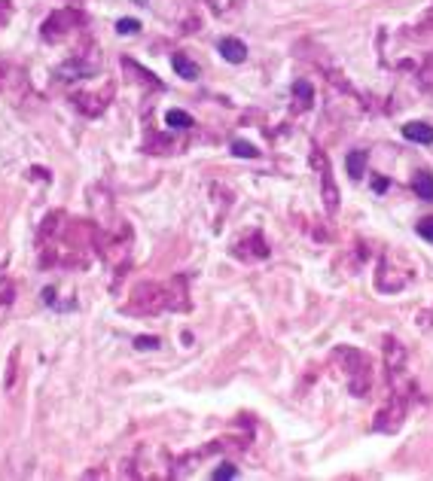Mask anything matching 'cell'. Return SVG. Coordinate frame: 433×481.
<instances>
[{
    "label": "cell",
    "mask_w": 433,
    "mask_h": 481,
    "mask_svg": "<svg viewBox=\"0 0 433 481\" xmlns=\"http://www.w3.org/2000/svg\"><path fill=\"white\" fill-rule=\"evenodd\" d=\"M217 49L229 64H241L247 58V46L241 40H235V37H223V40L217 43Z\"/></svg>",
    "instance_id": "1"
},
{
    "label": "cell",
    "mask_w": 433,
    "mask_h": 481,
    "mask_svg": "<svg viewBox=\"0 0 433 481\" xmlns=\"http://www.w3.org/2000/svg\"><path fill=\"white\" fill-rule=\"evenodd\" d=\"M403 137L415 140V144H433V128L424 122H409V125H403Z\"/></svg>",
    "instance_id": "2"
},
{
    "label": "cell",
    "mask_w": 433,
    "mask_h": 481,
    "mask_svg": "<svg viewBox=\"0 0 433 481\" xmlns=\"http://www.w3.org/2000/svg\"><path fill=\"white\" fill-rule=\"evenodd\" d=\"M174 70L180 73L183 79H199V64H193L189 58H183V55H174Z\"/></svg>",
    "instance_id": "3"
},
{
    "label": "cell",
    "mask_w": 433,
    "mask_h": 481,
    "mask_svg": "<svg viewBox=\"0 0 433 481\" xmlns=\"http://www.w3.org/2000/svg\"><path fill=\"white\" fill-rule=\"evenodd\" d=\"M415 192L421 202H433V177L430 174H418L415 177Z\"/></svg>",
    "instance_id": "4"
},
{
    "label": "cell",
    "mask_w": 433,
    "mask_h": 481,
    "mask_svg": "<svg viewBox=\"0 0 433 481\" xmlns=\"http://www.w3.org/2000/svg\"><path fill=\"white\" fill-rule=\"evenodd\" d=\"M165 122L171 125V128H189V125H193L189 113H183V110H168V113H165Z\"/></svg>",
    "instance_id": "5"
},
{
    "label": "cell",
    "mask_w": 433,
    "mask_h": 481,
    "mask_svg": "<svg viewBox=\"0 0 433 481\" xmlns=\"http://www.w3.org/2000/svg\"><path fill=\"white\" fill-rule=\"evenodd\" d=\"M363 168H366V155H363V153H351V155H348V174L360 177Z\"/></svg>",
    "instance_id": "6"
},
{
    "label": "cell",
    "mask_w": 433,
    "mask_h": 481,
    "mask_svg": "<svg viewBox=\"0 0 433 481\" xmlns=\"http://www.w3.org/2000/svg\"><path fill=\"white\" fill-rule=\"evenodd\" d=\"M137 31H141V21L137 19H119L116 21V34L128 37V34H137Z\"/></svg>",
    "instance_id": "7"
},
{
    "label": "cell",
    "mask_w": 433,
    "mask_h": 481,
    "mask_svg": "<svg viewBox=\"0 0 433 481\" xmlns=\"http://www.w3.org/2000/svg\"><path fill=\"white\" fill-rule=\"evenodd\" d=\"M232 153L241 155V159H256V150H253L251 144H244V140H235V144H232Z\"/></svg>",
    "instance_id": "8"
},
{
    "label": "cell",
    "mask_w": 433,
    "mask_h": 481,
    "mask_svg": "<svg viewBox=\"0 0 433 481\" xmlns=\"http://www.w3.org/2000/svg\"><path fill=\"white\" fill-rule=\"evenodd\" d=\"M235 475H238V469L226 463V466H220V469L214 472V481H229V478H235Z\"/></svg>",
    "instance_id": "9"
},
{
    "label": "cell",
    "mask_w": 433,
    "mask_h": 481,
    "mask_svg": "<svg viewBox=\"0 0 433 481\" xmlns=\"http://www.w3.org/2000/svg\"><path fill=\"white\" fill-rule=\"evenodd\" d=\"M418 235L433 244V219H421V223H418Z\"/></svg>",
    "instance_id": "10"
},
{
    "label": "cell",
    "mask_w": 433,
    "mask_h": 481,
    "mask_svg": "<svg viewBox=\"0 0 433 481\" xmlns=\"http://www.w3.org/2000/svg\"><path fill=\"white\" fill-rule=\"evenodd\" d=\"M135 347H137V351H141V347H144V351H153V347H156V338H137Z\"/></svg>",
    "instance_id": "11"
},
{
    "label": "cell",
    "mask_w": 433,
    "mask_h": 481,
    "mask_svg": "<svg viewBox=\"0 0 433 481\" xmlns=\"http://www.w3.org/2000/svg\"><path fill=\"white\" fill-rule=\"evenodd\" d=\"M296 95H302V98H308V95H311V88H308L305 83H296Z\"/></svg>",
    "instance_id": "12"
},
{
    "label": "cell",
    "mask_w": 433,
    "mask_h": 481,
    "mask_svg": "<svg viewBox=\"0 0 433 481\" xmlns=\"http://www.w3.org/2000/svg\"><path fill=\"white\" fill-rule=\"evenodd\" d=\"M372 189H376V192H385L387 183H385V180H376V183H372Z\"/></svg>",
    "instance_id": "13"
},
{
    "label": "cell",
    "mask_w": 433,
    "mask_h": 481,
    "mask_svg": "<svg viewBox=\"0 0 433 481\" xmlns=\"http://www.w3.org/2000/svg\"><path fill=\"white\" fill-rule=\"evenodd\" d=\"M135 3H141V6H144V3H146V0H135Z\"/></svg>",
    "instance_id": "14"
}]
</instances>
